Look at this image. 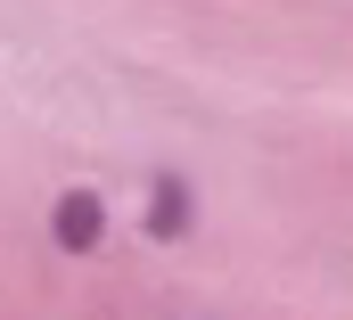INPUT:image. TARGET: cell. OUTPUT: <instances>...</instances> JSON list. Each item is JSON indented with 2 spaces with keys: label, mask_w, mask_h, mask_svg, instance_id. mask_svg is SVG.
<instances>
[{
  "label": "cell",
  "mask_w": 353,
  "mask_h": 320,
  "mask_svg": "<svg viewBox=\"0 0 353 320\" xmlns=\"http://www.w3.org/2000/svg\"><path fill=\"white\" fill-rule=\"evenodd\" d=\"M107 239H115V197L90 189V181H66L50 197V246L74 254V263H90V254H107Z\"/></svg>",
  "instance_id": "obj_1"
},
{
  "label": "cell",
  "mask_w": 353,
  "mask_h": 320,
  "mask_svg": "<svg viewBox=\"0 0 353 320\" xmlns=\"http://www.w3.org/2000/svg\"><path fill=\"white\" fill-rule=\"evenodd\" d=\"M197 230V189L181 181V172H157L148 189H140V239L148 246H173Z\"/></svg>",
  "instance_id": "obj_2"
}]
</instances>
